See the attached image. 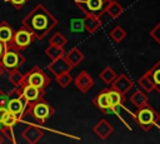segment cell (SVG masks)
<instances>
[{
    "mask_svg": "<svg viewBox=\"0 0 160 144\" xmlns=\"http://www.w3.org/2000/svg\"><path fill=\"white\" fill-rule=\"evenodd\" d=\"M21 25L30 30L36 40H42L58 25V19L42 4H36L21 20Z\"/></svg>",
    "mask_w": 160,
    "mask_h": 144,
    "instance_id": "6da1fadb",
    "label": "cell"
},
{
    "mask_svg": "<svg viewBox=\"0 0 160 144\" xmlns=\"http://www.w3.org/2000/svg\"><path fill=\"white\" fill-rule=\"evenodd\" d=\"M131 116L142 131H150L160 120V114L149 103L136 108V110L131 113Z\"/></svg>",
    "mask_w": 160,
    "mask_h": 144,
    "instance_id": "7a4b0ae2",
    "label": "cell"
},
{
    "mask_svg": "<svg viewBox=\"0 0 160 144\" xmlns=\"http://www.w3.org/2000/svg\"><path fill=\"white\" fill-rule=\"evenodd\" d=\"M5 46H6V49L2 54V56L0 58V65L5 70V73H9L11 70L19 69L26 61V59L21 54V51L19 49H16L14 45H11L10 43L6 44Z\"/></svg>",
    "mask_w": 160,
    "mask_h": 144,
    "instance_id": "3957f363",
    "label": "cell"
},
{
    "mask_svg": "<svg viewBox=\"0 0 160 144\" xmlns=\"http://www.w3.org/2000/svg\"><path fill=\"white\" fill-rule=\"evenodd\" d=\"M26 114L31 115L39 124H45L55 114V109L52 108V105H50L42 98V99L28 105L26 110H25V115Z\"/></svg>",
    "mask_w": 160,
    "mask_h": 144,
    "instance_id": "277c9868",
    "label": "cell"
},
{
    "mask_svg": "<svg viewBox=\"0 0 160 144\" xmlns=\"http://www.w3.org/2000/svg\"><path fill=\"white\" fill-rule=\"evenodd\" d=\"M8 95H9V100H8V104H6L8 110L12 115H15L19 120H21L22 116L25 115V110H26L28 104H26L25 99L21 95L20 88H14L12 90H10L8 93Z\"/></svg>",
    "mask_w": 160,
    "mask_h": 144,
    "instance_id": "5b68a950",
    "label": "cell"
},
{
    "mask_svg": "<svg viewBox=\"0 0 160 144\" xmlns=\"http://www.w3.org/2000/svg\"><path fill=\"white\" fill-rule=\"evenodd\" d=\"M50 83H51L50 76L39 66L31 68L29 71H26L24 74V78H22V84H29V85L36 86L39 89H42V90H45V88L48 85H50Z\"/></svg>",
    "mask_w": 160,
    "mask_h": 144,
    "instance_id": "8992f818",
    "label": "cell"
},
{
    "mask_svg": "<svg viewBox=\"0 0 160 144\" xmlns=\"http://www.w3.org/2000/svg\"><path fill=\"white\" fill-rule=\"evenodd\" d=\"M110 0H75V5L84 14H92L101 18Z\"/></svg>",
    "mask_w": 160,
    "mask_h": 144,
    "instance_id": "52a82bcc",
    "label": "cell"
},
{
    "mask_svg": "<svg viewBox=\"0 0 160 144\" xmlns=\"http://www.w3.org/2000/svg\"><path fill=\"white\" fill-rule=\"evenodd\" d=\"M35 40L32 33L30 30H28L25 26H20L15 33H14V36H12V40L10 41L11 45H14L16 49H19L20 51L21 50H25L26 48H29V45Z\"/></svg>",
    "mask_w": 160,
    "mask_h": 144,
    "instance_id": "ba28073f",
    "label": "cell"
},
{
    "mask_svg": "<svg viewBox=\"0 0 160 144\" xmlns=\"http://www.w3.org/2000/svg\"><path fill=\"white\" fill-rule=\"evenodd\" d=\"M92 104H94L95 108H98L100 111H102V113H105V114H110V113H112V114H115L118 118H120V119L122 120V118L120 116L118 109H115V108L111 106V104H110V101H109V99H108L106 88H104L102 90H100V91L94 96V99H92ZM122 121H124V120H122ZM124 123H125V121H124Z\"/></svg>",
    "mask_w": 160,
    "mask_h": 144,
    "instance_id": "9c48e42d",
    "label": "cell"
},
{
    "mask_svg": "<svg viewBox=\"0 0 160 144\" xmlns=\"http://www.w3.org/2000/svg\"><path fill=\"white\" fill-rule=\"evenodd\" d=\"M20 90H21V95L25 99L28 105L44 98V90L42 89H39V88L29 85V84H22L20 86Z\"/></svg>",
    "mask_w": 160,
    "mask_h": 144,
    "instance_id": "30bf717a",
    "label": "cell"
},
{
    "mask_svg": "<svg viewBox=\"0 0 160 144\" xmlns=\"http://www.w3.org/2000/svg\"><path fill=\"white\" fill-rule=\"evenodd\" d=\"M42 136H44V130L35 124H29L22 130V138L29 144H36L38 141L41 140Z\"/></svg>",
    "mask_w": 160,
    "mask_h": 144,
    "instance_id": "8fae6325",
    "label": "cell"
},
{
    "mask_svg": "<svg viewBox=\"0 0 160 144\" xmlns=\"http://www.w3.org/2000/svg\"><path fill=\"white\" fill-rule=\"evenodd\" d=\"M72 81L81 93H88L94 86V79L86 70H81Z\"/></svg>",
    "mask_w": 160,
    "mask_h": 144,
    "instance_id": "7c38bea8",
    "label": "cell"
},
{
    "mask_svg": "<svg viewBox=\"0 0 160 144\" xmlns=\"http://www.w3.org/2000/svg\"><path fill=\"white\" fill-rule=\"evenodd\" d=\"M94 134L100 139V140H106L110 135L114 133V126L106 120V119H100L94 126H92Z\"/></svg>",
    "mask_w": 160,
    "mask_h": 144,
    "instance_id": "4fadbf2b",
    "label": "cell"
},
{
    "mask_svg": "<svg viewBox=\"0 0 160 144\" xmlns=\"http://www.w3.org/2000/svg\"><path fill=\"white\" fill-rule=\"evenodd\" d=\"M111 85V88L112 89H115V90H118L119 93H121V94H128L129 91H130V89L134 86V83H132V80L126 75V74H118V76L115 78V80L110 84Z\"/></svg>",
    "mask_w": 160,
    "mask_h": 144,
    "instance_id": "5bb4252c",
    "label": "cell"
},
{
    "mask_svg": "<svg viewBox=\"0 0 160 144\" xmlns=\"http://www.w3.org/2000/svg\"><path fill=\"white\" fill-rule=\"evenodd\" d=\"M48 69H49V71L52 74V75H59V74H61V73H65V71H70L71 70V66H70V64L66 61V59L64 58V56H61V58H58V59H55V60H51L50 61V64L48 65Z\"/></svg>",
    "mask_w": 160,
    "mask_h": 144,
    "instance_id": "9a60e30c",
    "label": "cell"
},
{
    "mask_svg": "<svg viewBox=\"0 0 160 144\" xmlns=\"http://www.w3.org/2000/svg\"><path fill=\"white\" fill-rule=\"evenodd\" d=\"M82 26L84 29L89 33V34H94L96 30L100 29V26L102 25V20L101 18H98L92 14H85L84 19H82Z\"/></svg>",
    "mask_w": 160,
    "mask_h": 144,
    "instance_id": "2e32d148",
    "label": "cell"
},
{
    "mask_svg": "<svg viewBox=\"0 0 160 144\" xmlns=\"http://www.w3.org/2000/svg\"><path fill=\"white\" fill-rule=\"evenodd\" d=\"M64 58H65L66 61L70 64L71 69H74V68H76L78 65H80V63L84 61L85 55H84V53H82L79 48L74 46V48H71L68 53L64 54Z\"/></svg>",
    "mask_w": 160,
    "mask_h": 144,
    "instance_id": "e0dca14e",
    "label": "cell"
},
{
    "mask_svg": "<svg viewBox=\"0 0 160 144\" xmlns=\"http://www.w3.org/2000/svg\"><path fill=\"white\" fill-rule=\"evenodd\" d=\"M106 94H108V99H109L112 108L119 109V108L124 106V103H125V95L124 94L119 93L118 90H115L112 88H106Z\"/></svg>",
    "mask_w": 160,
    "mask_h": 144,
    "instance_id": "ac0fdd59",
    "label": "cell"
},
{
    "mask_svg": "<svg viewBox=\"0 0 160 144\" xmlns=\"http://www.w3.org/2000/svg\"><path fill=\"white\" fill-rule=\"evenodd\" d=\"M146 73L154 85V90L160 94V60H158Z\"/></svg>",
    "mask_w": 160,
    "mask_h": 144,
    "instance_id": "d6986e66",
    "label": "cell"
},
{
    "mask_svg": "<svg viewBox=\"0 0 160 144\" xmlns=\"http://www.w3.org/2000/svg\"><path fill=\"white\" fill-rule=\"evenodd\" d=\"M14 33H15V30L12 29V26L9 23H6V21L0 23V41L1 43H4L5 45L9 44L12 40Z\"/></svg>",
    "mask_w": 160,
    "mask_h": 144,
    "instance_id": "ffe728a7",
    "label": "cell"
},
{
    "mask_svg": "<svg viewBox=\"0 0 160 144\" xmlns=\"http://www.w3.org/2000/svg\"><path fill=\"white\" fill-rule=\"evenodd\" d=\"M124 6L120 5L118 1H114V0H110L106 9H105V14H108L110 16V19H118L122 13H124Z\"/></svg>",
    "mask_w": 160,
    "mask_h": 144,
    "instance_id": "44dd1931",
    "label": "cell"
},
{
    "mask_svg": "<svg viewBox=\"0 0 160 144\" xmlns=\"http://www.w3.org/2000/svg\"><path fill=\"white\" fill-rule=\"evenodd\" d=\"M130 101H131V104L135 108H140V106L145 105L146 103H149V98H148V95H146L145 91H142V90L139 89V90H135L130 95Z\"/></svg>",
    "mask_w": 160,
    "mask_h": 144,
    "instance_id": "7402d4cb",
    "label": "cell"
},
{
    "mask_svg": "<svg viewBox=\"0 0 160 144\" xmlns=\"http://www.w3.org/2000/svg\"><path fill=\"white\" fill-rule=\"evenodd\" d=\"M118 76V73L111 68V66H105L100 73H99V78L101 81H104L106 85H110L115 78Z\"/></svg>",
    "mask_w": 160,
    "mask_h": 144,
    "instance_id": "603a6c76",
    "label": "cell"
},
{
    "mask_svg": "<svg viewBox=\"0 0 160 144\" xmlns=\"http://www.w3.org/2000/svg\"><path fill=\"white\" fill-rule=\"evenodd\" d=\"M44 53H45V55H46L50 60H55V59H58V58L64 56L65 50H64V48H61V46H56V45L49 44V46L45 48Z\"/></svg>",
    "mask_w": 160,
    "mask_h": 144,
    "instance_id": "cb8c5ba5",
    "label": "cell"
},
{
    "mask_svg": "<svg viewBox=\"0 0 160 144\" xmlns=\"http://www.w3.org/2000/svg\"><path fill=\"white\" fill-rule=\"evenodd\" d=\"M109 35H110V38L112 39L114 43L119 44V43H121V41L126 38L128 34H126V31H125L124 28H121L120 25H116V26H114V28L109 31Z\"/></svg>",
    "mask_w": 160,
    "mask_h": 144,
    "instance_id": "d4e9b609",
    "label": "cell"
},
{
    "mask_svg": "<svg viewBox=\"0 0 160 144\" xmlns=\"http://www.w3.org/2000/svg\"><path fill=\"white\" fill-rule=\"evenodd\" d=\"M138 84L140 85V88L145 91V93H151L154 90V85L148 75V73H144L139 79H138Z\"/></svg>",
    "mask_w": 160,
    "mask_h": 144,
    "instance_id": "484cf974",
    "label": "cell"
},
{
    "mask_svg": "<svg viewBox=\"0 0 160 144\" xmlns=\"http://www.w3.org/2000/svg\"><path fill=\"white\" fill-rule=\"evenodd\" d=\"M9 74V81L10 84H12L15 88H20V85L22 84V78H24V74L20 73L19 69H15V70H11L8 73Z\"/></svg>",
    "mask_w": 160,
    "mask_h": 144,
    "instance_id": "4316f807",
    "label": "cell"
},
{
    "mask_svg": "<svg viewBox=\"0 0 160 144\" xmlns=\"http://www.w3.org/2000/svg\"><path fill=\"white\" fill-rule=\"evenodd\" d=\"M55 80H56V83H58L61 88H68V86L72 83L74 78L71 76L70 71H65V73H61V74L56 75V76H55Z\"/></svg>",
    "mask_w": 160,
    "mask_h": 144,
    "instance_id": "83f0119b",
    "label": "cell"
},
{
    "mask_svg": "<svg viewBox=\"0 0 160 144\" xmlns=\"http://www.w3.org/2000/svg\"><path fill=\"white\" fill-rule=\"evenodd\" d=\"M49 44H52V45L64 48V46L68 44V39H66L65 35H62L60 31H56V33H54V34L50 36V39H49Z\"/></svg>",
    "mask_w": 160,
    "mask_h": 144,
    "instance_id": "f1b7e54d",
    "label": "cell"
},
{
    "mask_svg": "<svg viewBox=\"0 0 160 144\" xmlns=\"http://www.w3.org/2000/svg\"><path fill=\"white\" fill-rule=\"evenodd\" d=\"M0 133L2 134V136H4V140H6L8 139V141H10V143H15L16 141V139H15V136H14V131H12V126H1V129H0Z\"/></svg>",
    "mask_w": 160,
    "mask_h": 144,
    "instance_id": "f546056e",
    "label": "cell"
},
{
    "mask_svg": "<svg viewBox=\"0 0 160 144\" xmlns=\"http://www.w3.org/2000/svg\"><path fill=\"white\" fill-rule=\"evenodd\" d=\"M149 35L160 45V21L150 30V33H149Z\"/></svg>",
    "mask_w": 160,
    "mask_h": 144,
    "instance_id": "4dcf8cb0",
    "label": "cell"
},
{
    "mask_svg": "<svg viewBox=\"0 0 160 144\" xmlns=\"http://www.w3.org/2000/svg\"><path fill=\"white\" fill-rule=\"evenodd\" d=\"M19 121H20V120H19L15 115H12V114L10 113V114L8 115V118L4 120L2 125H4V126H12V128H14V125H16Z\"/></svg>",
    "mask_w": 160,
    "mask_h": 144,
    "instance_id": "1f68e13d",
    "label": "cell"
},
{
    "mask_svg": "<svg viewBox=\"0 0 160 144\" xmlns=\"http://www.w3.org/2000/svg\"><path fill=\"white\" fill-rule=\"evenodd\" d=\"M5 3H10L12 5V8H15L16 10H20L24 5H26L29 3V0H4Z\"/></svg>",
    "mask_w": 160,
    "mask_h": 144,
    "instance_id": "d6a6232c",
    "label": "cell"
},
{
    "mask_svg": "<svg viewBox=\"0 0 160 144\" xmlns=\"http://www.w3.org/2000/svg\"><path fill=\"white\" fill-rule=\"evenodd\" d=\"M9 114H10V111L8 110L6 106H0V123H1V124H2L4 120L8 118Z\"/></svg>",
    "mask_w": 160,
    "mask_h": 144,
    "instance_id": "836d02e7",
    "label": "cell"
},
{
    "mask_svg": "<svg viewBox=\"0 0 160 144\" xmlns=\"http://www.w3.org/2000/svg\"><path fill=\"white\" fill-rule=\"evenodd\" d=\"M8 100H9V95L5 94V93L0 89V106H6Z\"/></svg>",
    "mask_w": 160,
    "mask_h": 144,
    "instance_id": "e575fe53",
    "label": "cell"
},
{
    "mask_svg": "<svg viewBox=\"0 0 160 144\" xmlns=\"http://www.w3.org/2000/svg\"><path fill=\"white\" fill-rule=\"evenodd\" d=\"M5 49H6V46H5V44L0 41V58L2 56V54H4V51H5Z\"/></svg>",
    "mask_w": 160,
    "mask_h": 144,
    "instance_id": "d590c367",
    "label": "cell"
},
{
    "mask_svg": "<svg viewBox=\"0 0 160 144\" xmlns=\"http://www.w3.org/2000/svg\"><path fill=\"white\" fill-rule=\"evenodd\" d=\"M4 74H5V70H4V69L1 68V65H0V78H1Z\"/></svg>",
    "mask_w": 160,
    "mask_h": 144,
    "instance_id": "8d00e7d4",
    "label": "cell"
},
{
    "mask_svg": "<svg viewBox=\"0 0 160 144\" xmlns=\"http://www.w3.org/2000/svg\"><path fill=\"white\" fill-rule=\"evenodd\" d=\"M4 141H5V140H4V136H2V134L0 133V144H1V143H4Z\"/></svg>",
    "mask_w": 160,
    "mask_h": 144,
    "instance_id": "74e56055",
    "label": "cell"
},
{
    "mask_svg": "<svg viewBox=\"0 0 160 144\" xmlns=\"http://www.w3.org/2000/svg\"><path fill=\"white\" fill-rule=\"evenodd\" d=\"M1 126H2V124H1V123H0V129H1Z\"/></svg>",
    "mask_w": 160,
    "mask_h": 144,
    "instance_id": "f35d334b",
    "label": "cell"
}]
</instances>
